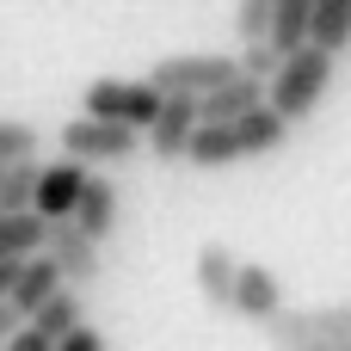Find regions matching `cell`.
<instances>
[{"label": "cell", "mask_w": 351, "mask_h": 351, "mask_svg": "<svg viewBox=\"0 0 351 351\" xmlns=\"http://www.w3.org/2000/svg\"><path fill=\"white\" fill-rule=\"evenodd\" d=\"M333 68H339V56H333V49H321V43H296V49H284V62H278V68H271V80H265V105H271V111H284L290 123H302V117L327 99Z\"/></svg>", "instance_id": "6da1fadb"}, {"label": "cell", "mask_w": 351, "mask_h": 351, "mask_svg": "<svg viewBox=\"0 0 351 351\" xmlns=\"http://www.w3.org/2000/svg\"><path fill=\"white\" fill-rule=\"evenodd\" d=\"M62 154H74V160H86V167H123V160L142 154V130L80 111V117L62 130Z\"/></svg>", "instance_id": "7a4b0ae2"}, {"label": "cell", "mask_w": 351, "mask_h": 351, "mask_svg": "<svg viewBox=\"0 0 351 351\" xmlns=\"http://www.w3.org/2000/svg\"><path fill=\"white\" fill-rule=\"evenodd\" d=\"M43 253L56 259L62 284H74V290H93L105 278V253H99V241L86 228H74V216H49L43 222Z\"/></svg>", "instance_id": "3957f363"}, {"label": "cell", "mask_w": 351, "mask_h": 351, "mask_svg": "<svg viewBox=\"0 0 351 351\" xmlns=\"http://www.w3.org/2000/svg\"><path fill=\"white\" fill-rule=\"evenodd\" d=\"M80 105H86L93 117H111V123L142 130V123L160 111V86H154V80H93Z\"/></svg>", "instance_id": "277c9868"}, {"label": "cell", "mask_w": 351, "mask_h": 351, "mask_svg": "<svg viewBox=\"0 0 351 351\" xmlns=\"http://www.w3.org/2000/svg\"><path fill=\"white\" fill-rule=\"evenodd\" d=\"M191 123H197V105H191V93H160V111L142 123V136H148V154H154L160 167L185 160V136H191Z\"/></svg>", "instance_id": "5b68a950"}, {"label": "cell", "mask_w": 351, "mask_h": 351, "mask_svg": "<svg viewBox=\"0 0 351 351\" xmlns=\"http://www.w3.org/2000/svg\"><path fill=\"white\" fill-rule=\"evenodd\" d=\"M228 74H234V56H160L148 80H154L160 93H191V99H197L204 86H216V80H228Z\"/></svg>", "instance_id": "8992f818"}, {"label": "cell", "mask_w": 351, "mask_h": 351, "mask_svg": "<svg viewBox=\"0 0 351 351\" xmlns=\"http://www.w3.org/2000/svg\"><path fill=\"white\" fill-rule=\"evenodd\" d=\"M228 130H234V142H241V160H259V154H278V148L290 142V130H296V123L259 99V105H247L241 117H228Z\"/></svg>", "instance_id": "52a82bcc"}, {"label": "cell", "mask_w": 351, "mask_h": 351, "mask_svg": "<svg viewBox=\"0 0 351 351\" xmlns=\"http://www.w3.org/2000/svg\"><path fill=\"white\" fill-rule=\"evenodd\" d=\"M80 185H86V160H56V167H37V185H31V210L49 222V216H68L74 210V197H80Z\"/></svg>", "instance_id": "ba28073f"}, {"label": "cell", "mask_w": 351, "mask_h": 351, "mask_svg": "<svg viewBox=\"0 0 351 351\" xmlns=\"http://www.w3.org/2000/svg\"><path fill=\"white\" fill-rule=\"evenodd\" d=\"M265 99V80H253V74H228V80H216V86H204L191 105H197V123H228V117H241L247 105H259Z\"/></svg>", "instance_id": "9c48e42d"}, {"label": "cell", "mask_w": 351, "mask_h": 351, "mask_svg": "<svg viewBox=\"0 0 351 351\" xmlns=\"http://www.w3.org/2000/svg\"><path fill=\"white\" fill-rule=\"evenodd\" d=\"M284 302V284H278V271H265V265H234V290H228V315H241V321H265L271 308Z\"/></svg>", "instance_id": "30bf717a"}, {"label": "cell", "mask_w": 351, "mask_h": 351, "mask_svg": "<svg viewBox=\"0 0 351 351\" xmlns=\"http://www.w3.org/2000/svg\"><path fill=\"white\" fill-rule=\"evenodd\" d=\"M74 228H86L99 247L111 241V228H117V191H111V179H93L86 173V185H80V197H74Z\"/></svg>", "instance_id": "8fae6325"}, {"label": "cell", "mask_w": 351, "mask_h": 351, "mask_svg": "<svg viewBox=\"0 0 351 351\" xmlns=\"http://www.w3.org/2000/svg\"><path fill=\"white\" fill-rule=\"evenodd\" d=\"M185 160L204 167V173H216V167H234V160H241V142H234L228 123H191V136H185Z\"/></svg>", "instance_id": "7c38bea8"}, {"label": "cell", "mask_w": 351, "mask_h": 351, "mask_svg": "<svg viewBox=\"0 0 351 351\" xmlns=\"http://www.w3.org/2000/svg\"><path fill=\"white\" fill-rule=\"evenodd\" d=\"M234 265H241V259H234L228 247H216V241H210V247L197 253V296H204L210 308H222V315H228V290H234Z\"/></svg>", "instance_id": "4fadbf2b"}, {"label": "cell", "mask_w": 351, "mask_h": 351, "mask_svg": "<svg viewBox=\"0 0 351 351\" xmlns=\"http://www.w3.org/2000/svg\"><path fill=\"white\" fill-rule=\"evenodd\" d=\"M308 43L346 56L351 49V0H315L308 6Z\"/></svg>", "instance_id": "5bb4252c"}, {"label": "cell", "mask_w": 351, "mask_h": 351, "mask_svg": "<svg viewBox=\"0 0 351 351\" xmlns=\"http://www.w3.org/2000/svg\"><path fill=\"white\" fill-rule=\"evenodd\" d=\"M308 333H315V351H351V302L308 308Z\"/></svg>", "instance_id": "9a60e30c"}, {"label": "cell", "mask_w": 351, "mask_h": 351, "mask_svg": "<svg viewBox=\"0 0 351 351\" xmlns=\"http://www.w3.org/2000/svg\"><path fill=\"white\" fill-rule=\"evenodd\" d=\"M308 6H315V0H271V25H265V37H271L278 49L308 43Z\"/></svg>", "instance_id": "2e32d148"}, {"label": "cell", "mask_w": 351, "mask_h": 351, "mask_svg": "<svg viewBox=\"0 0 351 351\" xmlns=\"http://www.w3.org/2000/svg\"><path fill=\"white\" fill-rule=\"evenodd\" d=\"M37 154H19L0 167V210H31V185H37Z\"/></svg>", "instance_id": "e0dca14e"}, {"label": "cell", "mask_w": 351, "mask_h": 351, "mask_svg": "<svg viewBox=\"0 0 351 351\" xmlns=\"http://www.w3.org/2000/svg\"><path fill=\"white\" fill-rule=\"evenodd\" d=\"M278 62H284V49H278L271 37H247V49L234 56V68H241V74H253V80H271V68H278Z\"/></svg>", "instance_id": "ac0fdd59"}, {"label": "cell", "mask_w": 351, "mask_h": 351, "mask_svg": "<svg viewBox=\"0 0 351 351\" xmlns=\"http://www.w3.org/2000/svg\"><path fill=\"white\" fill-rule=\"evenodd\" d=\"M37 148H43V136H37L31 123L0 117V167H6V160H19V154H37Z\"/></svg>", "instance_id": "d6986e66"}, {"label": "cell", "mask_w": 351, "mask_h": 351, "mask_svg": "<svg viewBox=\"0 0 351 351\" xmlns=\"http://www.w3.org/2000/svg\"><path fill=\"white\" fill-rule=\"evenodd\" d=\"M265 25H271V0H234V31H241V43H247V37H265Z\"/></svg>", "instance_id": "ffe728a7"}, {"label": "cell", "mask_w": 351, "mask_h": 351, "mask_svg": "<svg viewBox=\"0 0 351 351\" xmlns=\"http://www.w3.org/2000/svg\"><path fill=\"white\" fill-rule=\"evenodd\" d=\"M12 327H19V308H12V302L0 296V346H6V333H12Z\"/></svg>", "instance_id": "44dd1931"}]
</instances>
